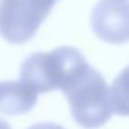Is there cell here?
Here are the masks:
<instances>
[{
  "instance_id": "4",
  "label": "cell",
  "mask_w": 129,
  "mask_h": 129,
  "mask_svg": "<svg viewBox=\"0 0 129 129\" xmlns=\"http://www.w3.org/2000/svg\"><path fill=\"white\" fill-rule=\"evenodd\" d=\"M90 25L94 35L104 42H129V2L100 0L92 10Z\"/></svg>"
},
{
  "instance_id": "3",
  "label": "cell",
  "mask_w": 129,
  "mask_h": 129,
  "mask_svg": "<svg viewBox=\"0 0 129 129\" xmlns=\"http://www.w3.org/2000/svg\"><path fill=\"white\" fill-rule=\"evenodd\" d=\"M57 0H0V35L10 43L28 42Z\"/></svg>"
},
{
  "instance_id": "1",
  "label": "cell",
  "mask_w": 129,
  "mask_h": 129,
  "mask_svg": "<svg viewBox=\"0 0 129 129\" xmlns=\"http://www.w3.org/2000/svg\"><path fill=\"white\" fill-rule=\"evenodd\" d=\"M85 56L75 47L61 46L51 51L32 53L22 61L20 79L36 93L61 89L64 92L89 70Z\"/></svg>"
},
{
  "instance_id": "7",
  "label": "cell",
  "mask_w": 129,
  "mask_h": 129,
  "mask_svg": "<svg viewBox=\"0 0 129 129\" xmlns=\"http://www.w3.org/2000/svg\"><path fill=\"white\" fill-rule=\"evenodd\" d=\"M28 129H64V128L53 122H39V123H35V125L29 126Z\"/></svg>"
},
{
  "instance_id": "8",
  "label": "cell",
  "mask_w": 129,
  "mask_h": 129,
  "mask_svg": "<svg viewBox=\"0 0 129 129\" xmlns=\"http://www.w3.org/2000/svg\"><path fill=\"white\" fill-rule=\"evenodd\" d=\"M0 129H11V126L9 125V122H6V121L0 119Z\"/></svg>"
},
{
  "instance_id": "6",
  "label": "cell",
  "mask_w": 129,
  "mask_h": 129,
  "mask_svg": "<svg viewBox=\"0 0 129 129\" xmlns=\"http://www.w3.org/2000/svg\"><path fill=\"white\" fill-rule=\"evenodd\" d=\"M110 93L112 110L119 115L129 117V65L112 81Z\"/></svg>"
},
{
  "instance_id": "5",
  "label": "cell",
  "mask_w": 129,
  "mask_h": 129,
  "mask_svg": "<svg viewBox=\"0 0 129 129\" xmlns=\"http://www.w3.org/2000/svg\"><path fill=\"white\" fill-rule=\"evenodd\" d=\"M38 101V93L22 82H0V112L20 115L28 112Z\"/></svg>"
},
{
  "instance_id": "2",
  "label": "cell",
  "mask_w": 129,
  "mask_h": 129,
  "mask_svg": "<svg viewBox=\"0 0 129 129\" xmlns=\"http://www.w3.org/2000/svg\"><path fill=\"white\" fill-rule=\"evenodd\" d=\"M64 94L74 119L86 129L100 128L114 111L106 79L93 67H89L79 81L65 89Z\"/></svg>"
}]
</instances>
